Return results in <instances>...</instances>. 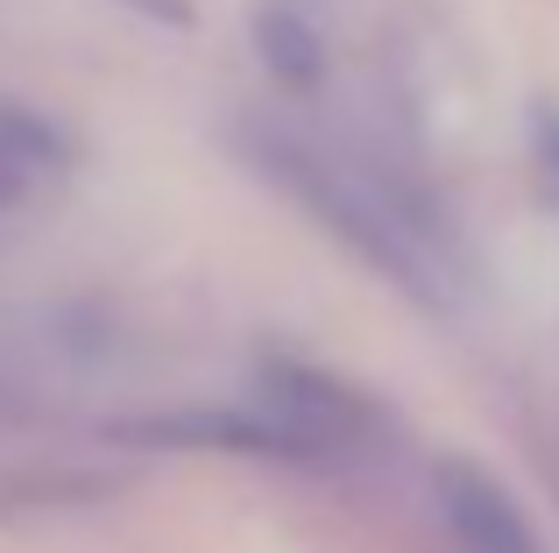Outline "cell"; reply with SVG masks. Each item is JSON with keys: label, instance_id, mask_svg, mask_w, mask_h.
I'll list each match as a JSON object with an SVG mask.
<instances>
[{"label": "cell", "instance_id": "obj_6", "mask_svg": "<svg viewBox=\"0 0 559 553\" xmlns=\"http://www.w3.org/2000/svg\"><path fill=\"white\" fill-rule=\"evenodd\" d=\"M128 14H142V22H164V28H191L199 22V8L191 0H121Z\"/></svg>", "mask_w": 559, "mask_h": 553}, {"label": "cell", "instance_id": "obj_4", "mask_svg": "<svg viewBox=\"0 0 559 553\" xmlns=\"http://www.w3.org/2000/svg\"><path fill=\"white\" fill-rule=\"evenodd\" d=\"M432 497H439L447 532L467 553H546L538 532H532V518H524V504L510 497L489 469H475V461H439Z\"/></svg>", "mask_w": 559, "mask_h": 553}, {"label": "cell", "instance_id": "obj_1", "mask_svg": "<svg viewBox=\"0 0 559 553\" xmlns=\"http://www.w3.org/2000/svg\"><path fill=\"white\" fill-rule=\"evenodd\" d=\"M248 156H255L262 178L284 185V192L298 199L319 227H333L361 263H376L382 276H396V284H404L411 298H425V305L447 298L439 276H432L439 256H432V235L418 227V207L396 199L376 170L341 164V156L312 150L305 136H284V128H262V136L248 142Z\"/></svg>", "mask_w": 559, "mask_h": 553}, {"label": "cell", "instance_id": "obj_2", "mask_svg": "<svg viewBox=\"0 0 559 553\" xmlns=\"http://www.w3.org/2000/svg\"><path fill=\"white\" fill-rule=\"evenodd\" d=\"M255 412H270L276 426H290L298 440H312L319 455H347V447L382 440V404L369 390H355L347 376L319 369V362H262L255 369Z\"/></svg>", "mask_w": 559, "mask_h": 553}, {"label": "cell", "instance_id": "obj_5", "mask_svg": "<svg viewBox=\"0 0 559 553\" xmlns=\"http://www.w3.org/2000/svg\"><path fill=\"white\" fill-rule=\"evenodd\" d=\"M255 50H262V64L284 85H298V93H312V85L326 79V36H319L290 0H262L255 8Z\"/></svg>", "mask_w": 559, "mask_h": 553}, {"label": "cell", "instance_id": "obj_7", "mask_svg": "<svg viewBox=\"0 0 559 553\" xmlns=\"http://www.w3.org/2000/svg\"><path fill=\"white\" fill-rule=\"evenodd\" d=\"M538 170H546V192L559 199V114H538Z\"/></svg>", "mask_w": 559, "mask_h": 553}, {"label": "cell", "instance_id": "obj_3", "mask_svg": "<svg viewBox=\"0 0 559 553\" xmlns=\"http://www.w3.org/2000/svg\"><path fill=\"white\" fill-rule=\"evenodd\" d=\"M107 440L121 447H164V455H248V461H326L312 440L276 426L270 412H156V419H114Z\"/></svg>", "mask_w": 559, "mask_h": 553}]
</instances>
